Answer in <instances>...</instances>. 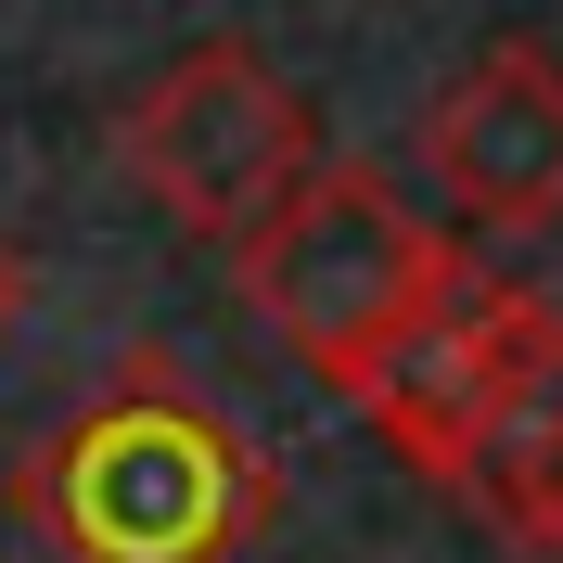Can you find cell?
<instances>
[{
	"instance_id": "cell-7",
	"label": "cell",
	"mask_w": 563,
	"mask_h": 563,
	"mask_svg": "<svg viewBox=\"0 0 563 563\" xmlns=\"http://www.w3.org/2000/svg\"><path fill=\"white\" fill-rule=\"evenodd\" d=\"M13 320H26V244L0 231V346H13Z\"/></svg>"
},
{
	"instance_id": "cell-1",
	"label": "cell",
	"mask_w": 563,
	"mask_h": 563,
	"mask_svg": "<svg viewBox=\"0 0 563 563\" xmlns=\"http://www.w3.org/2000/svg\"><path fill=\"white\" fill-rule=\"evenodd\" d=\"M13 512L52 563H244L282 512V474L218 397L167 372V346H129L103 397H77L13 461Z\"/></svg>"
},
{
	"instance_id": "cell-2",
	"label": "cell",
	"mask_w": 563,
	"mask_h": 563,
	"mask_svg": "<svg viewBox=\"0 0 563 563\" xmlns=\"http://www.w3.org/2000/svg\"><path fill=\"white\" fill-rule=\"evenodd\" d=\"M231 244H244V308L308 358L320 385H358V372L461 282V244L385 167H358V154H320V167L295 179L282 206H256Z\"/></svg>"
},
{
	"instance_id": "cell-8",
	"label": "cell",
	"mask_w": 563,
	"mask_h": 563,
	"mask_svg": "<svg viewBox=\"0 0 563 563\" xmlns=\"http://www.w3.org/2000/svg\"><path fill=\"white\" fill-rule=\"evenodd\" d=\"M526 551H563V474H551V499H538V538Z\"/></svg>"
},
{
	"instance_id": "cell-3",
	"label": "cell",
	"mask_w": 563,
	"mask_h": 563,
	"mask_svg": "<svg viewBox=\"0 0 563 563\" xmlns=\"http://www.w3.org/2000/svg\"><path fill=\"white\" fill-rule=\"evenodd\" d=\"M115 167L179 218V231H244L320 167V115L295 77H269L244 38H192L129 115H115Z\"/></svg>"
},
{
	"instance_id": "cell-6",
	"label": "cell",
	"mask_w": 563,
	"mask_h": 563,
	"mask_svg": "<svg viewBox=\"0 0 563 563\" xmlns=\"http://www.w3.org/2000/svg\"><path fill=\"white\" fill-rule=\"evenodd\" d=\"M563 474V308L538 295V320L512 333V358H499L487 410H474V435H461V461L435 474L449 499H474L499 538H538V499H551Z\"/></svg>"
},
{
	"instance_id": "cell-4",
	"label": "cell",
	"mask_w": 563,
	"mask_h": 563,
	"mask_svg": "<svg viewBox=\"0 0 563 563\" xmlns=\"http://www.w3.org/2000/svg\"><path fill=\"white\" fill-rule=\"evenodd\" d=\"M422 167L474 231L563 218V65L538 38H487L474 65L422 103Z\"/></svg>"
},
{
	"instance_id": "cell-5",
	"label": "cell",
	"mask_w": 563,
	"mask_h": 563,
	"mask_svg": "<svg viewBox=\"0 0 563 563\" xmlns=\"http://www.w3.org/2000/svg\"><path fill=\"white\" fill-rule=\"evenodd\" d=\"M526 320H538V295H526V282H499V269H474V256H461V282L410 320V333H397L385 358H372V372H358L346 397L372 410V435H385L410 474H449Z\"/></svg>"
}]
</instances>
